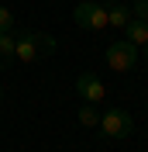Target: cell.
Segmentation results:
<instances>
[{
	"instance_id": "obj_5",
	"label": "cell",
	"mask_w": 148,
	"mask_h": 152,
	"mask_svg": "<svg viewBox=\"0 0 148 152\" xmlns=\"http://www.w3.org/2000/svg\"><path fill=\"white\" fill-rule=\"evenodd\" d=\"M14 59L17 62H38V45L31 31H17L14 35Z\"/></svg>"
},
{
	"instance_id": "obj_13",
	"label": "cell",
	"mask_w": 148,
	"mask_h": 152,
	"mask_svg": "<svg viewBox=\"0 0 148 152\" xmlns=\"http://www.w3.org/2000/svg\"><path fill=\"white\" fill-rule=\"evenodd\" d=\"M0 104H4V86H0Z\"/></svg>"
},
{
	"instance_id": "obj_2",
	"label": "cell",
	"mask_w": 148,
	"mask_h": 152,
	"mask_svg": "<svg viewBox=\"0 0 148 152\" xmlns=\"http://www.w3.org/2000/svg\"><path fill=\"white\" fill-rule=\"evenodd\" d=\"M103 132V138H110V142H120V138H128L131 132H134V118H131L128 111H120V107H114V111L100 114V124H96Z\"/></svg>"
},
{
	"instance_id": "obj_12",
	"label": "cell",
	"mask_w": 148,
	"mask_h": 152,
	"mask_svg": "<svg viewBox=\"0 0 148 152\" xmlns=\"http://www.w3.org/2000/svg\"><path fill=\"white\" fill-rule=\"evenodd\" d=\"M131 14L138 21H148V0H134V4H131Z\"/></svg>"
},
{
	"instance_id": "obj_11",
	"label": "cell",
	"mask_w": 148,
	"mask_h": 152,
	"mask_svg": "<svg viewBox=\"0 0 148 152\" xmlns=\"http://www.w3.org/2000/svg\"><path fill=\"white\" fill-rule=\"evenodd\" d=\"M14 31V14L10 7H0V35H10Z\"/></svg>"
},
{
	"instance_id": "obj_1",
	"label": "cell",
	"mask_w": 148,
	"mask_h": 152,
	"mask_svg": "<svg viewBox=\"0 0 148 152\" xmlns=\"http://www.w3.org/2000/svg\"><path fill=\"white\" fill-rule=\"evenodd\" d=\"M73 18H76V24H79L83 31H103V28H110V24H107V4H100V0L76 4Z\"/></svg>"
},
{
	"instance_id": "obj_7",
	"label": "cell",
	"mask_w": 148,
	"mask_h": 152,
	"mask_svg": "<svg viewBox=\"0 0 148 152\" xmlns=\"http://www.w3.org/2000/svg\"><path fill=\"white\" fill-rule=\"evenodd\" d=\"M134 18L131 14V4H107V24L110 28H117V31H124V24Z\"/></svg>"
},
{
	"instance_id": "obj_3",
	"label": "cell",
	"mask_w": 148,
	"mask_h": 152,
	"mask_svg": "<svg viewBox=\"0 0 148 152\" xmlns=\"http://www.w3.org/2000/svg\"><path fill=\"white\" fill-rule=\"evenodd\" d=\"M107 66L114 73H131L138 66V45H131L128 38H117L107 45Z\"/></svg>"
},
{
	"instance_id": "obj_14",
	"label": "cell",
	"mask_w": 148,
	"mask_h": 152,
	"mask_svg": "<svg viewBox=\"0 0 148 152\" xmlns=\"http://www.w3.org/2000/svg\"><path fill=\"white\" fill-rule=\"evenodd\" d=\"M145 62H148V45H145Z\"/></svg>"
},
{
	"instance_id": "obj_10",
	"label": "cell",
	"mask_w": 148,
	"mask_h": 152,
	"mask_svg": "<svg viewBox=\"0 0 148 152\" xmlns=\"http://www.w3.org/2000/svg\"><path fill=\"white\" fill-rule=\"evenodd\" d=\"M35 35V45H38V56H52L55 52V38L45 35V31H31Z\"/></svg>"
},
{
	"instance_id": "obj_6",
	"label": "cell",
	"mask_w": 148,
	"mask_h": 152,
	"mask_svg": "<svg viewBox=\"0 0 148 152\" xmlns=\"http://www.w3.org/2000/svg\"><path fill=\"white\" fill-rule=\"evenodd\" d=\"M124 38H128L131 45L145 48V45H148V21H138V18H131L128 24H124Z\"/></svg>"
},
{
	"instance_id": "obj_9",
	"label": "cell",
	"mask_w": 148,
	"mask_h": 152,
	"mask_svg": "<svg viewBox=\"0 0 148 152\" xmlns=\"http://www.w3.org/2000/svg\"><path fill=\"white\" fill-rule=\"evenodd\" d=\"M76 118H79V124H83V128H96V124H100V114H96V104H83Z\"/></svg>"
},
{
	"instance_id": "obj_15",
	"label": "cell",
	"mask_w": 148,
	"mask_h": 152,
	"mask_svg": "<svg viewBox=\"0 0 148 152\" xmlns=\"http://www.w3.org/2000/svg\"><path fill=\"white\" fill-rule=\"evenodd\" d=\"M145 111H148V97H145Z\"/></svg>"
},
{
	"instance_id": "obj_8",
	"label": "cell",
	"mask_w": 148,
	"mask_h": 152,
	"mask_svg": "<svg viewBox=\"0 0 148 152\" xmlns=\"http://www.w3.org/2000/svg\"><path fill=\"white\" fill-rule=\"evenodd\" d=\"M10 62H17L14 59V35H0V69Z\"/></svg>"
},
{
	"instance_id": "obj_4",
	"label": "cell",
	"mask_w": 148,
	"mask_h": 152,
	"mask_svg": "<svg viewBox=\"0 0 148 152\" xmlns=\"http://www.w3.org/2000/svg\"><path fill=\"white\" fill-rule=\"evenodd\" d=\"M76 94L83 97V104H100L103 97H107V86L100 83V76H96V73L86 69V73L76 76Z\"/></svg>"
}]
</instances>
